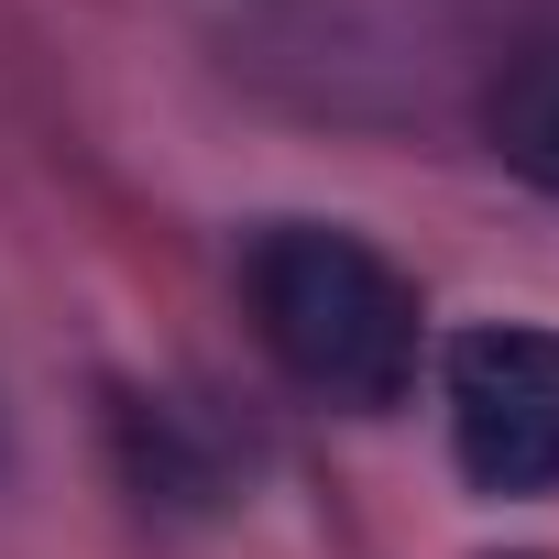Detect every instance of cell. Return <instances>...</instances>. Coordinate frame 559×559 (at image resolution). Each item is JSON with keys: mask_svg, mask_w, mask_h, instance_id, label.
Segmentation results:
<instances>
[{"mask_svg": "<svg viewBox=\"0 0 559 559\" xmlns=\"http://www.w3.org/2000/svg\"><path fill=\"white\" fill-rule=\"evenodd\" d=\"M241 308L252 341L274 352L297 395L341 406V417H384L417 384L428 352V308L417 286L341 219H263L241 241Z\"/></svg>", "mask_w": 559, "mask_h": 559, "instance_id": "obj_1", "label": "cell"}, {"mask_svg": "<svg viewBox=\"0 0 559 559\" xmlns=\"http://www.w3.org/2000/svg\"><path fill=\"white\" fill-rule=\"evenodd\" d=\"M439 406H450V461L472 493L493 504L559 493V330L537 319L461 330L439 362Z\"/></svg>", "mask_w": 559, "mask_h": 559, "instance_id": "obj_2", "label": "cell"}, {"mask_svg": "<svg viewBox=\"0 0 559 559\" xmlns=\"http://www.w3.org/2000/svg\"><path fill=\"white\" fill-rule=\"evenodd\" d=\"M483 143L504 154V176H526L537 198H559V23L526 34L483 78Z\"/></svg>", "mask_w": 559, "mask_h": 559, "instance_id": "obj_3", "label": "cell"}, {"mask_svg": "<svg viewBox=\"0 0 559 559\" xmlns=\"http://www.w3.org/2000/svg\"><path fill=\"white\" fill-rule=\"evenodd\" d=\"M439 12H461V0H428V23H439ZM504 12H537V0H504Z\"/></svg>", "mask_w": 559, "mask_h": 559, "instance_id": "obj_4", "label": "cell"}]
</instances>
